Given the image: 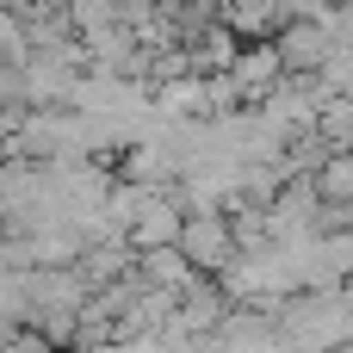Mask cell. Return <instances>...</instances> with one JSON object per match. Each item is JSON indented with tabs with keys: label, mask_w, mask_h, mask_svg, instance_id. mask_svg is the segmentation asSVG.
Returning <instances> with one entry per match:
<instances>
[{
	"label": "cell",
	"mask_w": 353,
	"mask_h": 353,
	"mask_svg": "<svg viewBox=\"0 0 353 353\" xmlns=\"http://www.w3.org/2000/svg\"><path fill=\"white\" fill-rule=\"evenodd\" d=\"M12 124H19V112H0V161L12 155Z\"/></svg>",
	"instance_id": "9"
},
{
	"label": "cell",
	"mask_w": 353,
	"mask_h": 353,
	"mask_svg": "<svg viewBox=\"0 0 353 353\" xmlns=\"http://www.w3.org/2000/svg\"><path fill=\"white\" fill-rule=\"evenodd\" d=\"M335 353H353V335H347V341H341V347H335Z\"/></svg>",
	"instance_id": "10"
},
{
	"label": "cell",
	"mask_w": 353,
	"mask_h": 353,
	"mask_svg": "<svg viewBox=\"0 0 353 353\" xmlns=\"http://www.w3.org/2000/svg\"><path fill=\"white\" fill-rule=\"evenodd\" d=\"M174 248L192 261V273L217 279V273L236 261V230H230V217H217V211H192V217L180 223V242H174Z\"/></svg>",
	"instance_id": "1"
},
{
	"label": "cell",
	"mask_w": 353,
	"mask_h": 353,
	"mask_svg": "<svg viewBox=\"0 0 353 353\" xmlns=\"http://www.w3.org/2000/svg\"><path fill=\"white\" fill-rule=\"evenodd\" d=\"M137 279L155 285V292H174V298H180V292H192L205 273H192V261H186L180 248H143V254H137Z\"/></svg>",
	"instance_id": "5"
},
{
	"label": "cell",
	"mask_w": 353,
	"mask_h": 353,
	"mask_svg": "<svg viewBox=\"0 0 353 353\" xmlns=\"http://www.w3.org/2000/svg\"><path fill=\"white\" fill-rule=\"evenodd\" d=\"M0 353H56V347H50V341H43L37 329H12V341H6Z\"/></svg>",
	"instance_id": "8"
},
{
	"label": "cell",
	"mask_w": 353,
	"mask_h": 353,
	"mask_svg": "<svg viewBox=\"0 0 353 353\" xmlns=\"http://www.w3.org/2000/svg\"><path fill=\"white\" fill-rule=\"evenodd\" d=\"M310 186H316V199H323V205H341V199H353V149L329 155V161L310 174Z\"/></svg>",
	"instance_id": "7"
},
{
	"label": "cell",
	"mask_w": 353,
	"mask_h": 353,
	"mask_svg": "<svg viewBox=\"0 0 353 353\" xmlns=\"http://www.w3.org/2000/svg\"><path fill=\"white\" fill-rule=\"evenodd\" d=\"M273 50H279L285 74H316L335 56V31H329V19H285L273 31Z\"/></svg>",
	"instance_id": "2"
},
{
	"label": "cell",
	"mask_w": 353,
	"mask_h": 353,
	"mask_svg": "<svg viewBox=\"0 0 353 353\" xmlns=\"http://www.w3.org/2000/svg\"><path fill=\"white\" fill-rule=\"evenodd\" d=\"M180 223H186V211H180L174 186H168V192H143V205H137L124 242H130L137 254H143V248H174V242H180Z\"/></svg>",
	"instance_id": "3"
},
{
	"label": "cell",
	"mask_w": 353,
	"mask_h": 353,
	"mask_svg": "<svg viewBox=\"0 0 353 353\" xmlns=\"http://www.w3.org/2000/svg\"><path fill=\"white\" fill-rule=\"evenodd\" d=\"M242 43H273V31L285 25V6L279 0H223V12H217Z\"/></svg>",
	"instance_id": "6"
},
{
	"label": "cell",
	"mask_w": 353,
	"mask_h": 353,
	"mask_svg": "<svg viewBox=\"0 0 353 353\" xmlns=\"http://www.w3.org/2000/svg\"><path fill=\"white\" fill-rule=\"evenodd\" d=\"M230 81L242 87V99H248V105H261V99L285 81V62H279V50H273V43H242V56L230 62Z\"/></svg>",
	"instance_id": "4"
}]
</instances>
